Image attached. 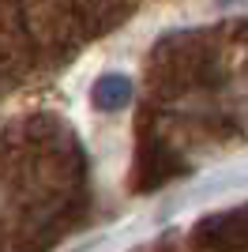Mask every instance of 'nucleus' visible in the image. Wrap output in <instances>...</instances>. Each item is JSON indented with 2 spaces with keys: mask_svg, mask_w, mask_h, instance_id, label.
<instances>
[{
  "mask_svg": "<svg viewBox=\"0 0 248 252\" xmlns=\"http://www.w3.org/2000/svg\"><path fill=\"white\" fill-rule=\"evenodd\" d=\"M128 94H132V83H128L124 75H105V79H98V87H94V102L102 105V109L124 105Z\"/></svg>",
  "mask_w": 248,
  "mask_h": 252,
  "instance_id": "nucleus-1",
  "label": "nucleus"
}]
</instances>
